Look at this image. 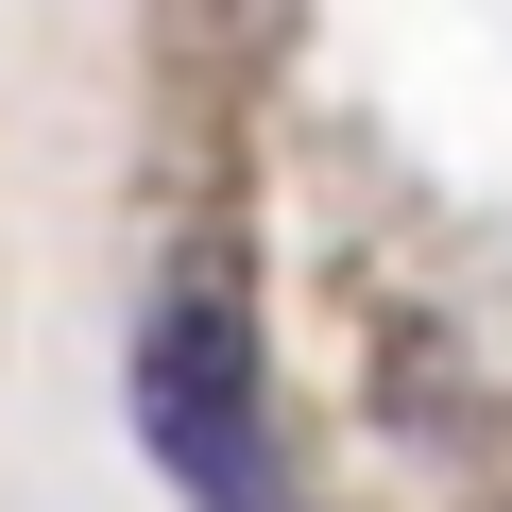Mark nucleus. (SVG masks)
Listing matches in <instances>:
<instances>
[{"mask_svg": "<svg viewBox=\"0 0 512 512\" xmlns=\"http://www.w3.org/2000/svg\"><path fill=\"white\" fill-rule=\"evenodd\" d=\"M137 427H154V461H171L205 512H256V342H239L222 291H188V308L137 342Z\"/></svg>", "mask_w": 512, "mask_h": 512, "instance_id": "nucleus-1", "label": "nucleus"}]
</instances>
